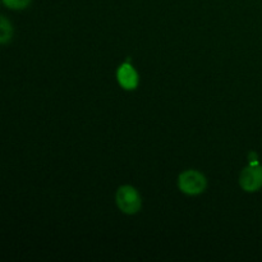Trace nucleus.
I'll return each instance as SVG.
<instances>
[{
    "instance_id": "f03ea898",
    "label": "nucleus",
    "mask_w": 262,
    "mask_h": 262,
    "mask_svg": "<svg viewBox=\"0 0 262 262\" xmlns=\"http://www.w3.org/2000/svg\"><path fill=\"white\" fill-rule=\"evenodd\" d=\"M178 187L184 194L197 196V194H201L206 189V177L199 170H192V169L191 170H186L179 176Z\"/></svg>"
},
{
    "instance_id": "f257e3e1",
    "label": "nucleus",
    "mask_w": 262,
    "mask_h": 262,
    "mask_svg": "<svg viewBox=\"0 0 262 262\" xmlns=\"http://www.w3.org/2000/svg\"><path fill=\"white\" fill-rule=\"evenodd\" d=\"M115 201L120 211L127 215L137 214L142 207V199H141L140 192L132 186L119 187L115 194Z\"/></svg>"
},
{
    "instance_id": "7ed1b4c3",
    "label": "nucleus",
    "mask_w": 262,
    "mask_h": 262,
    "mask_svg": "<svg viewBox=\"0 0 262 262\" xmlns=\"http://www.w3.org/2000/svg\"><path fill=\"white\" fill-rule=\"evenodd\" d=\"M239 184L243 191L257 192L262 188V165L260 163L248 164L239 176Z\"/></svg>"
},
{
    "instance_id": "423d86ee",
    "label": "nucleus",
    "mask_w": 262,
    "mask_h": 262,
    "mask_svg": "<svg viewBox=\"0 0 262 262\" xmlns=\"http://www.w3.org/2000/svg\"><path fill=\"white\" fill-rule=\"evenodd\" d=\"M3 4L5 5L7 8L13 10H22L26 9L28 5L31 4L32 0H2Z\"/></svg>"
},
{
    "instance_id": "39448f33",
    "label": "nucleus",
    "mask_w": 262,
    "mask_h": 262,
    "mask_svg": "<svg viewBox=\"0 0 262 262\" xmlns=\"http://www.w3.org/2000/svg\"><path fill=\"white\" fill-rule=\"evenodd\" d=\"M12 37H13L12 25H10V22L4 17V15H2V18H0V42H2L3 45H5V43H8L10 40H12Z\"/></svg>"
},
{
    "instance_id": "20e7f679",
    "label": "nucleus",
    "mask_w": 262,
    "mask_h": 262,
    "mask_svg": "<svg viewBox=\"0 0 262 262\" xmlns=\"http://www.w3.org/2000/svg\"><path fill=\"white\" fill-rule=\"evenodd\" d=\"M117 79L119 82L120 87H123L124 90H136L138 86V73L135 68H133L132 64H129V61H125L122 66L118 68L117 71Z\"/></svg>"
}]
</instances>
